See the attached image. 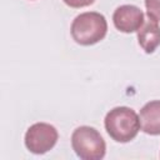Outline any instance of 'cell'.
<instances>
[{
    "instance_id": "6da1fadb",
    "label": "cell",
    "mask_w": 160,
    "mask_h": 160,
    "mask_svg": "<svg viewBox=\"0 0 160 160\" xmlns=\"http://www.w3.org/2000/svg\"><path fill=\"white\" fill-rule=\"evenodd\" d=\"M105 129L110 138L118 142H129L140 130V119L135 110L128 106L111 109L104 121Z\"/></svg>"
},
{
    "instance_id": "277c9868",
    "label": "cell",
    "mask_w": 160,
    "mask_h": 160,
    "mask_svg": "<svg viewBox=\"0 0 160 160\" xmlns=\"http://www.w3.org/2000/svg\"><path fill=\"white\" fill-rule=\"evenodd\" d=\"M58 138V130L52 125L48 122H35L26 130L25 146L32 154H45L55 146Z\"/></svg>"
},
{
    "instance_id": "ba28073f",
    "label": "cell",
    "mask_w": 160,
    "mask_h": 160,
    "mask_svg": "<svg viewBox=\"0 0 160 160\" xmlns=\"http://www.w3.org/2000/svg\"><path fill=\"white\" fill-rule=\"evenodd\" d=\"M148 16L160 21V0H145Z\"/></svg>"
},
{
    "instance_id": "9c48e42d",
    "label": "cell",
    "mask_w": 160,
    "mask_h": 160,
    "mask_svg": "<svg viewBox=\"0 0 160 160\" xmlns=\"http://www.w3.org/2000/svg\"><path fill=\"white\" fill-rule=\"evenodd\" d=\"M70 8H84L91 5L95 0H62Z\"/></svg>"
},
{
    "instance_id": "3957f363",
    "label": "cell",
    "mask_w": 160,
    "mask_h": 160,
    "mask_svg": "<svg viewBox=\"0 0 160 160\" xmlns=\"http://www.w3.org/2000/svg\"><path fill=\"white\" fill-rule=\"evenodd\" d=\"M71 146L82 160H100L105 156L106 144L100 132L91 126H79L71 135Z\"/></svg>"
},
{
    "instance_id": "5b68a950",
    "label": "cell",
    "mask_w": 160,
    "mask_h": 160,
    "mask_svg": "<svg viewBox=\"0 0 160 160\" xmlns=\"http://www.w3.org/2000/svg\"><path fill=\"white\" fill-rule=\"evenodd\" d=\"M114 25L122 32L138 31L144 24V12L135 5H121L112 15Z\"/></svg>"
},
{
    "instance_id": "7a4b0ae2",
    "label": "cell",
    "mask_w": 160,
    "mask_h": 160,
    "mask_svg": "<svg viewBox=\"0 0 160 160\" xmlns=\"http://www.w3.org/2000/svg\"><path fill=\"white\" fill-rule=\"evenodd\" d=\"M72 39L80 45H94L102 40L108 31V22L102 14L86 11L78 15L70 28Z\"/></svg>"
},
{
    "instance_id": "52a82bcc",
    "label": "cell",
    "mask_w": 160,
    "mask_h": 160,
    "mask_svg": "<svg viewBox=\"0 0 160 160\" xmlns=\"http://www.w3.org/2000/svg\"><path fill=\"white\" fill-rule=\"evenodd\" d=\"M139 45L146 54H151L160 45V26L156 20L149 18L138 30Z\"/></svg>"
},
{
    "instance_id": "8992f818",
    "label": "cell",
    "mask_w": 160,
    "mask_h": 160,
    "mask_svg": "<svg viewBox=\"0 0 160 160\" xmlns=\"http://www.w3.org/2000/svg\"><path fill=\"white\" fill-rule=\"evenodd\" d=\"M140 126L145 134L160 135V100L146 102L140 110Z\"/></svg>"
}]
</instances>
